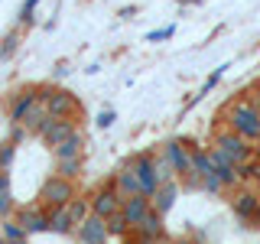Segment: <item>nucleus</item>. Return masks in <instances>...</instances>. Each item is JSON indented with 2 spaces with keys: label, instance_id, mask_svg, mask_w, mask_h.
I'll list each match as a JSON object with an SVG mask.
<instances>
[{
  "label": "nucleus",
  "instance_id": "9",
  "mask_svg": "<svg viewBox=\"0 0 260 244\" xmlns=\"http://www.w3.org/2000/svg\"><path fill=\"white\" fill-rule=\"evenodd\" d=\"M78 241L81 244H108L111 241V231H108V218L104 215H88L85 222L78 225Z\"/></svg>",
  "mask_w": 260,
  "mask_h": 244
},
{
  "label": "nucleus",
  "instance_id": "1",
  "mask_svg": "<svg viewBox=\"0 0 260 244\" xmlns=\"http://www.w3.org/2000/svg\"><path fill=\"white\" fill-rule=\"evenodd\" d=\"M228 127L238 130L247 140H260V108L250 98H238V101L228 108Z\"/></svg>",
  "mask_w": 260,
  "mask_h": 244
},
{
  "label": "nucleus",
  "instance_id": "32",
  "mask_svg": "<svg viewBox=\"0 0 260 244\" xmlns=\"http://www.w3.org/2000/svg\"><path fill=\"white\" fill-rule=\"evenodd\" d=\"M224 69H228V65H218V69L211 72V75H208V81H205V85H202V95H208L211 88H215L218 81H221V75H224ZM202 95H199V98H202Z\"/></svg>",
  "mask_w": 260,
  "mask_h": 244
},
{
  "label": "nucleus",
  "instance_id": "30",
  "mask_svg": "<svg viewBox=\"0 0 260 244\" xmlns=\"http://www.w3.org/2000/svg\"><path fill=\"white\" fill-rule=\"evenodd\" d=\"M173 36H176V23H169V26H162V29L146 33V43H166V39H173Z\"/></svg>",
  "mask_w": 260,
  "mask_h": 244
},
{
  "label": "nucleus",
  "instance_id": "27",
  "mask_svg": "<svg viewBox=\"0 0 260 244\" xmlns=\"http://www.w3.org/2000/svg\"><path fill=\"white\" fill-rule=\"evenodd\" d=\"M179 173L173 169V163H169L166 157H156V179H159V186L162 182H169V179H176Z\"/></svg>",
  "mask_w": 260,
  "mask_h": 244
},
{
  "label": "nucleus",
  "instance_id": "20",
  "mask_svg": "<svg viewBox=\"0 0 260 244\" xmlns=\"http://www.w3.org/2000/svg\"><path fill=\"white\" fill-rule=\"evenodd\" d=\"M137 228L146 231V234H153V238H166V231H162V211L159 208H150V211H146V218Z\"/></svg>",
  "mask_w": 260,
  "mask_h": 244
},
{
  "label": "nucleus",
  "instance_id": "40",
  "mask_svg": "<svg viewBox=\"0 0 260 244\" xmlns=\"http://www.w3.org/2000/svg\"><path fill=\"white\" fill-rule=\"evenodd\" d=\"M13 244H26V241H13Z\"/></svg>",
  "mask_w": 260,
  "mask_h": 244
},
{
  "label": "nucleus",
  "instance_id": "19",
  "mask_svg": "<svg viewBox=\"0 0 260 244\" xmlns=\"http://www.w3.org/2000/svg\"><path fill=\"white\" fill-rule=\"evenodd\" d=\"M49 117H52V114H49V108H46L43 101H39L36 108H32V111L26 114V117H23V127H26L29 134H39V130L46 127V120H49Z\"/></svg>",
  "mask_w": 260,
  "mask_h": 244
},
{
  "label": "nucleus",
  "instance_id": "28",
  "mask_svg": "<svg viewBox=\"0 0 260 244\" xmlns=\"http://www.w3.org/2000/svg\"><path fill=\"white\" fill-rule=\"evenodd\" d=\"M13 160H16V143L4 140V143H0V169H10Z\"/></svg>",
  "mask_w": 260,
  "mask_h": 244
},
{
  "label": "nucleus",
  "instance_id": "16",
  "mask_svg": "<svg viewBox=\"0 0 260 244\" xmlns=\"http://www.w3.org/2000/svg\"><path fill=\"white\" fill-rule=\"evenodd\" d=\"M176 199H179V182H176V179H169V182H162L159 189H156V195H153V208H159L162 215H166V211L176 205Z\"/></svg>",
  "mask_w": 260,
  "mask_h": 244
},
{
  "label": "nucleus",
  "instance_id": "4",
  "mask_svg": "<svg viewBox=\"0 0 260 244\" xmlns=\"http://www.w3.org/2000/svg\"><path fill=\"white\" fill-rule=\"evenodd\" d=\"M215 146L218 150H224L228 157H231L234 163H247V160H254V140H247V137H241L238 130H218L215 134Z\"/></svg>",
  "mask_w": 260,
  "mask_h": 244
},
{
  "label": "nucleus",
  "instance_id": "31",
  "mask_svg": "<svg viewBox=\"0 0 260 244\" xmlns=\"http://www.w3.org/2000/svg\"><path fill=\"white\" fill-rule=\"evenodd\" d=\"M10 215H16L13 195H10V189H4V192H0V222H4V218H10Z\"/></svg>",
  "mask_w": 260,
  "mask_h": 244
},
{
  "label": "nucleus",
  "instance_id": "12",
  "mask_svg": "<svg viewBox=\"0 0 260 244\" xmlns=\"http://www.w3.org/2000/svg\"><path fill=\"white\" fill-rule=\"evenodd\" d=\"M234 215L241 222H247V228H254L257 215H260V195L254 189H238V195H234Z\"/></svg>",
  "mask_w": 260,
  "mask_h": 244
},
{
  "label": "nucleus",
  "instance_id": "23",
  "mask_svg": "<svg viewBox=\"0 0 260 244\" xmlns=\"http://www.w3.org/2000/svg\"><path fill=\"white\" fill-rule=\"evenodd\" d=\"M65 208H69L72 222H75V228H78V225L85 222L88 215H91V199H78V195H75V199H72V202H69V205H65Z\"/></svg>",
  "mask_w": 260,
  "mask_h": 244
},
{
  "label": "nucleus",
  "instance_id": "15",
  "mask_svg": "<svg viewBox=\"0 0 260 244\" xmlns=\"http://www.w3.org/2000/svg\"><path fill=\"white\" fill-rule=\"evenodd\" d=\"M85 153V134H72L69 140H62V143H55L52 146V157L55 160H72V157H81Z\"/></svg>",
  "mask_w": 260,
  "mask_h": 244
},
{
  "label": "nucleus",
  "instance_id": "10",
  "mask_svg": "<svg viewBox=\"0 0 260 244\" xmlns=\"http://www.w3.org/2000/svg\"><path fill=\"white\" fill-rule=\"evenodd\" d=\"M16 222L26 228V234H39V231H49V208L39 202V205H23L16 208Z\"/></svg>",
  "mask_w": 260,
  "mask_h": 244
},
{
  "label": "nucleus",
  "instance_id": "5",
  "mask_svg": "<svg viewBox=\"0 0 260 244\" xmlns=\"http://www.w3.org/2000/svg\"><path fill=\"white\" fill-rule=\"evenodd\" d=\"M124 208V195L117 192V186H114V179L111 182H104L101 189H98L91 195V211L94 215H104V218H111L114 211H120Z\"/></svg>",
  "mask_w": 260,
  "mask_h": 244
},
{
  "label": "nucleus",
  "instance_id": "38",
  "mask_svg": "<svg viewBox=\"0 0 260 244\" xmlns=\"http://www.w3.org/2000/svg\"><path fill=\"white\" fill-rule=\"evenodd\" d=\"M159 244H173V241H166V238H162V241H159Z\"/></svg>",
  "mask_w": 260,
  "mask_h": 244
},
{
  "label": "nucleus",
  "instance_id": "14",
  "mask_svg": "<svg viewBox=\"0 0 260 244\" xmlns=\"http://www.w3.org/2000/svg\"><path fill=\"white\" fill-rule=\"evenodd\" d=\"M114 186H117V192L124 195V199L143 192V182H140V176H137V169L130 166V163H124V166H120V173L114 176Z\"/></svg>",
  "mask_w": 260,
  "mask_h": 244
},
{
  "label": "nucleus",
  "instance_id": "6",
  "mask_svg": "<svg viewBox=\"0 0 260 244\" xmlns=\"http://www.w3.org/2000/svg\"><path fill=\"white\" fill-rule=\"evenodd\" d=\"M39 104V85H26L20 88L13 98H10V108H7V117H10V124H23V117Z\"/></svg>",
  "mask_w": 260,
  "mask_h": 244
},
{
  "label": "nucleus",
  "instance_id": "11",
  "mask_svg": "<svg viewBox=\"0 0 260 244\" xmlns=\"http://www.w3.org/2000/svg\"><path fill=\"white\" fill-rule=\"evenodd\" d=\"M72 134H78V124H75L72 117H49V120H46V127L39 130V137H43V143H46V146H55V143L69 140Z\"/></svg>",
  "mask_w": 260,
  "mask_h": 244
},
{
  "label": "nucleus",
  "instance_id": "18",
  "mask_svg": "<svg viewBox=\"0 0 260 244\" xmlns=\"http://www.w3.org/2000/svg\"><path fill=\"white\" fill-rule=\"evenodd\" d=\"M192 173H195V176H208V173H215V160H211V150H205V146H192Z\"/></svg>",
  "mask_w": 260,
  "mask_h": 244
},
{
  "label": "nucleus",
  "instance_id": "25",
  "mask_svg": "<svg viewBox=\"0 0 260 244\" xmlns=\"http://www.w3.org/2000/svg\"><path fill=\"white\" fill-rule=\"evenodd\" d=\"M224 189H228V186H224V179L218 176V169H215V173H208V176H202V192H208V195H221Z\"/></svg>",
  "mask_w": 260,
  "mask_h": 244
},
{
  "label": "nucleus",
  "instance_id": "34",
  "mask_svg": "<svg viewBox=\"0 0 260 244\" xmlns=\"http://www.w3.org/2000/svg\"><path fill=\"white\" fill-rule=\"evenodd\" d=\"M250 101L260 108V81H254V85H250Z\"/></svg>",
  "mask_w": 260,
  "mask_h": 244
},
{
  "label": "nucleus",
  "instance_id": "24",
  "mask_svg": "<svg viewBox=\"0 0 260 244\" xmlns=\"http://www.w3.org/2000/svg\"><path fill=\"white\" fill-rule=\"evenodd\" d=\"M55 169H59V176H65V179H78V176H81V157L55 160Z\"/></svg>",
  "mask_w": 260,
  "mask_h": 244
},
{
  "label": "nucleus",
  "instance_id": "29",
  "mask_svg": "<svg viewBox=\"0 0 260 244\" xmlns=\"http://www.w3.org/2000/svg\"><path fill=\"white\" fill-rule=\"evenodd\" d=\"M39 4H43V0H26V4L20 7V20H16V26H29V23H32V13H36Z\"/></svg>",
  "mask_w": 260,
  "mask_h": 244
},
{
  "label": "nucleus",
  "instance_id": "13",
  "mask_svg": "<svg viewBox=\"0 0 260 244\" xmlns=\"http://www.w3.org/2000/svg\"><path fill=\"white\" fill-rule=\"evenodd\" d=\"M153 208V195H130V199H124V208H120V211H124V215H127V222L130 225H140L143 222V218H146V211H150Z\"/></svg>",
  "mask_w": 260,
  "mask_h": 244
},
{
  "label": "nucleus",
  "instance_id": "26",
  "mask_svg": "<svg viewBox=\"0 0 260 244\" xmlns=\"http://www.w3.org/2000/svg\"><path fill=\"white\" fill-rule=\"evenodd\" d=\"M16 46H20V26L10 29V33L4 36V46H0V62H7V59H10V55L16 52Z\"/></svg>",
  "mask_w": 260,
  "mask_h": 244
},
{
  "label": "nucleus",
  "instance_id": "21",
  "mask_svg": "<svg viewBox=\"0 0 260 244\" xmlns=\"http://www.w3.org/2000/svg\"><path fill=\"white\" fill-rule=\"evenodd\" d=\"M108 231H111V238H127V234H134V225L127 222L124 211H114L108 218Z\"/></svg>",
  "mask_w": 260,
  "mask_h": 244
},
{
  "label": "nucleus",
  "instance_id": "2",
  "mask_svg": "<svg viewBox=\"0 0 260 244\" xmlns=\"http://www.w3.org/2000/svg\"><path fill=\"white\" fill-rule=\"evenodd\" d=\"M39 101L49 108L52 117H75V114H81V101L69 92V88L39 85Z\"/></svg>",
  "mask_w": 260,
  "mask_h": 244
},
{
  "label": "nucleus",
  "instance_id": "33",
  "mask_svg": "<svg viewBox=\"0 0 260 244\" xmlns=\"http://www.w3.org/2000/svg\"><path fill=\"white\" fill-rule=\"evenodd\" d=\"M114 120H117V114H114V111L108 108V111H101V114H98V117H94V124L101 127V130H108V127L114 124Z\"/></svg>",
  "mask_w": 260,
  "mask_h": 244
},
{
  "label": "nucleus",
  "instance_id": "22",
  "mask_svg": "<svg viewBox=\"0 0 260 244\" xmlns=\"http://www.w3.org/2000/svg\"><path fill=\"white\" fill-rule=\"evenodd\" d=\"M0 234H4V238L10 241V244H13V241H26V238H29V234H26V228H23L20 222H16L13 215L0 222Z\"/></svg>",
  "mask_w": 260,
  "mask_h": 244
},
{
  "label": "nucleus",
  "instance_id": "8",
  "mask_svg": "<svg viewBox=\"0 0 260 244\" xmlns=\"http://www.w3.org/2000/svg\"><path fill=\"white\" fill-rule=\"evenodd\" d=\"M130 166L137 169V176H140V182H143V195H156V189H159L156 157H153V153H137V157H130Z\"/></svg>",
  "mask_w": 260,
  "mask_h": 244
},
{
  "label": "nucleus",
  "instance_id": "36",
  "mask_svg": "<svg viewBox=\"0 0 260 244\" xmlns=\"http://www.w3.org/2000/svg\"><path fill=\"white\" fill-rule=\"evenodd\" d=\"M173 244H192V241H185V238H179V241H173Z\"/></svg>",
  "mask_w": 260,
  "mask_h": 244
},
{
  "label": "nucleus",
  "instance_id": "39",
  "mask_svg": "<svg viewBox=\"0 0 260 244\" xmlns=\"http://www.w3.org/2000/svg\"><path fill=\"white\" fill-rule=\"evenodd\" d=\"M254 228H260V215H257V225H254Z\"/></svg>",
  "mask_w": 260,
  "mask_h": 244
},
{
  "label": "nucleus",
  "instance_id": "3",
  "mask_svg": "<svg viewBox=\"0 0 260 244\" xmlns=\"http://www.w3.org/2000/svg\"><path fill=\"white\" fill-rule=\"evenodd\" d=\"M75 195H78L75 179H65V176L55 173V176H49L43 182V189H39V202H43L46 208H62V205H69Z\"/></svg>",
  "mask_w": 260,
  "mask_h": 244
},
{
  "label": "nucleus",
  "instance_id": "37",
  "mask_svg": "<svg viewBox=\"0 0 260 244\" xmlns=\"http://www.w3.org/2000/svg\"><path fill=\"white\" fill-rule=\"evenodd\" d=\"M0 244H10V241H7V238H4V234H0Z\"/></svg>",
  "mask_w": 260,
  "mask_h": 244
},
{
  "label": "nucleus",
  "instance_id": "17",
  "mask_svg": "<svg viewBox=\"0 0 260 244\" xmlns=\"http://www.w3.org/2000/svg\"><path fill=\"white\" fill-rule=\"evenodd\" d=\"M49 231H55V234H72L75 231V222H72V215H69V208H49Z\"/></svg>",
  "mask_w": 260,
  "mask_h": 244
},
{
  "label": "nucleus",
  "instance_id": "7",
  "mask_svg": "<svg viewBox=\"0 0 260 244\" xmlns=\"http://www.w3.org/2000/svg\"><path fill=\"white\" fill-rule=\"evenodd\" d=\"M162 157L173 163V169L179 176L192 173V143L189 140H166L162 143Z\"/></svg>",
  "mask_w": 260,
  "mask_h": 244
},
{
  "label": "nucleus",
  "instance_id": "35",
  "mask_svg": "<svg viewBox=\"0 0 260 244\" xmlns=\"http://www.w3.org/2000/svg\"><path fill=\"white\" fill-rule=\"evenodd\" d=\"M4 189H10V173L0 169V192H4Z\"/></svg>",
  "mask_w": 260,
  "mask_h": 244
}]
</instances>
